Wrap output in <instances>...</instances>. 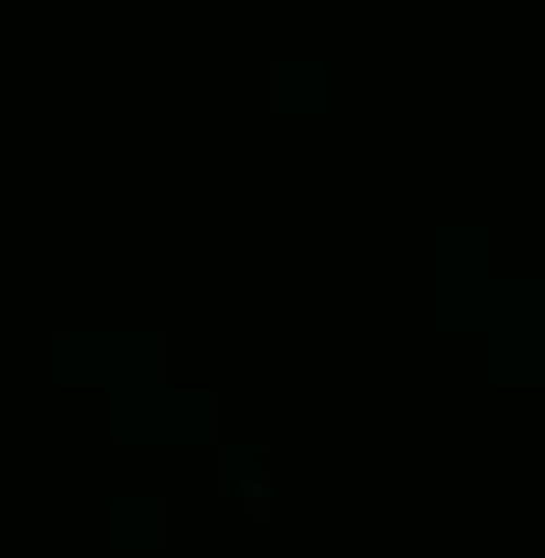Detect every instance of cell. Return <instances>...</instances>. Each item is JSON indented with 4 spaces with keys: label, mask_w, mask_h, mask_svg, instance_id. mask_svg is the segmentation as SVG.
Listing matches in <instances>:
<instances>
[{
    "label": "cell",
    "mask_w": 545,
    "mask_h": 558,
    "mask_svg": "<svg viewBox=\"0 0 545 558\" xmlns=\"http://www.w3.org/2000/svg\"><path fill=\"white\" fill-rule=\"evenodd\" d=\"M109 545L117 551H144V545H157V524H164V505L157 497H109Z\"/></svg>",
    "instance_id": "cell-2"
},
{
    "label": "cell",
    "mask_w": 545,
    "mask_h": 558,
    "mask_svg": "<svg viewBox=\"0 0 545 558\" xmlns=\"http://www.w3.org/2000/svg\"><path fill=\"white\" fill-rule=\"evenodd\" d=\"M150 361H157V341H144V333H62L55 341V381L123 396V388H144L157 375Z\"/></svg>",
    "instance_id": "cell-1"
}]
</instances>
